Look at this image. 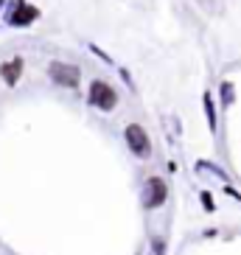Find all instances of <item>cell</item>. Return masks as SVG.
<instances>
[{"label": "cell", "mask_w": 241, "mask_h": 255, "mask_svg": "<svg viewBox=\"0 0 241 255\" xmlns=\"http://www.w3.org/2000/svg\"><path fill=\"white\" fill-rule=\"evenodd\" d=\"M90 101L98 110H113L115 101H118V93H115L107 82H93L90 84Z\"/></svg>", "instance_id": "cell-1"}, {"label": "cell", "mask_w": 241, "mask_h": 255, "mask_svg": "<svg viewBox=\"0 0 241 255\" xmlns=\"http://www.w3.org/2000/svg\"><path fill=\"white\" fill-rule=\"evenodd\" d=\"M126 143H129V149L135 151L137 157H149L151 154L149 135H146L143 127H137V124H129L126 127Z\"/></svg>", "instance_id": "cell-2"}, {"label": "cell", "mask_w": 241, "mask_h": 255, "mask_svg": "<svg viewBox=\"0 0 241 255\" xmlns=\"http://www.w3.org/2000/svg\"><path fill=\"white\" fill-rule=\"evenodd\" d=\"M51 79L62 87H79V68L73 65H62V62H53L51 68H48Z\"/></svg>", "instance_id": "cell-3"}, {"label": "cell", "mask_w": 241, "mask_h": 255, "mask_svg": "<svg viewBox=\"0 0 241 255\" xmlns=\"http://www.w3.org/2000/svg\"><path fill=\"white\" fill-rule=\"evenodd\" d=\"M146 208H160V205L166 202V196H168V188H166V182L160 180V177H151L149 182H146Z\"/></svg>", "instance_id": "cell-4"}, {"label": "cell", "mask_w": 241, "mask_h": 255, "mask_svg": "<svg viewBox=\"0 0 241 255\" xmlns=\"http://www.w3.org/2000/svg\"><path fill=\"white\" fill-rule=\"evenodd\" d=\"M20 73H23V59H11L0 68V76H3L8 84H14L17 79H20Z\"/></svg>", "instance_id": "cell-5"}, {"label": "cell", "mask_w": 241, "mask_h": 255, "mask_svg": "<svg viewBox=\"0 0 241 255\" xmlns=\"http://www.w3.org/2000/svg\"><path fill=\"white\" fill-rule=\"evenodd\" d=\"M34 17H37V8L20 6L17 11H11V14H8V23H11V25H25V23H31Z\"/></svg>", "instance_id": "cell-6"}, {"label": "cell", "mask_w": 241, "mask_h": 255, "mask_svg": "<svg viewBox=\"0 0 241 255\" xmlns=\"http://www.w3.org/2000/svg\"><path fill=\"white\" fill-rule=\"evenodd\" d=\"M154 255H163V239H154Z\"/></svg>", "instance_id": "cell-7"}]
</instances>
